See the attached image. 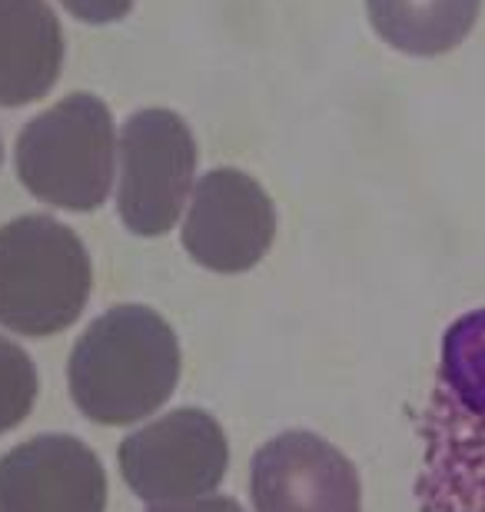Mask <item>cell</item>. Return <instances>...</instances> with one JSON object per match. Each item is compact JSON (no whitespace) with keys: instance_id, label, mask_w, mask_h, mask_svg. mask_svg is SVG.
Returning a JSON list of instances; mask_svg holds the SVG:
<instances>
[{"instance_id":"cell-1","label":"cell","mask_w":485,"mask_h":512,"mask_svg":"<svg viewBox=\"0 0 485 512\" xmlns=\"http://www.w3.org/2000/svg\"><path fill=\"white\" fill-rule=\"evenodd\" d=\"M67 380L77 409L100 426H130L147 419L177 389V333L150 306H113L77 340Z\"/></svg>"},{"instance_id":"cell-2","label":"cell","mask_w":485,"mask_h":512,"mask_svg":"<svg viewBox=\"0 0 485 512\" xmlns=\"http://www.w3.org/2000/svg\"><path fill=\"white\" fill-rule=\"evenodd\" d=\"M94 266L84 240L44 213L0 227V326L54 336L77 323L90 300Z\"/></svg>"},{"instance_id":"cell-3","label":"cell","mask_w":485,"mask_h":512,"mask_svg":"<svg viewBox=\"0 0 485 512\" xmlns=\"http://www.w3.org/2000/svg\"><path fill=\"white\" fill-rule=\"evenodd\" d=\"M113 114L94 94H70L17 137V177L57 210L103 207L113 183Z\"/></svg>"},{"instance_id":"cell-4","label":"cell","mask_w":485,"mask_h":512,"mask_svg":"<svg viewBox=\"0 0 485 512\" xmlns=\"http://www.w3.org/2000/svg\"><path fill=\"white\" fill-rule=\"evenodd\" d=\"M117 210L137 237H163L180 220L196 177V140L180 114L150 107L120 133Z\"/></svg>"},{"instance_id":"cell-5","label":"cell","mask_w":485,"mask_h":512,"mask_svg":"<svg viewBox=\"0 0 485 512\" xmlns=\"http://www.w3.org/2000/svg\"><path fill=\"white\" fill-rule=\"evenodd\" d=\"M120 473L143 503L210 496L230 466L226 433L206 409H173L120 443Z\"/></svg>"},{"instance_id":"cell-6","label":"cell","mask_w":485,"mask_h":512,"mask_svg":"<svg viewBox=\"0 0 485 512\" xmlns=\"http://www.w3.org/2000/svg\"><path fill=\"white\" fill-rule=\"evenodd\" d=\"M276 237V210L250 173L220 167L200 177L183 223V247L213 273H246Z\"/></svg>"},{"instance_id":"cell-7","label":"cell","mask_w":485,"mask_h":512,"mask_svg":"<svg viewBox=\"0 0 485 512\" xmlns=\"http://www.w3.org/2000/svg\"><path fill=\"white\" fill-rule=\"evenodd\" d=\"M256 512H359L363 486L349 459L323 436L290 429L253 456Z\"/></svg>"},{"instance_id":"cell-8","label":"cell","mask_w":485,"mask_h":512,"mask_svg":"<svg viewBox=\"0 0 485 512\" xmlns=\"http://www.w3.org/2000/svg\"><path fill=\"white\" fill-rule=\"evenodd\" d=\"M107 473L77 436H34L0 456V512H103Z\"/></svg>"},{"instance_id":"cell-9","label":"cell","mask_w":485,"mask_h":512,"mask_svg":"<svg viewBox=\"0 0 485 512\" xmlns=\"http://www.w3.org/2000/svg\"><path fill=\"white\" fill-rule=\"evenodd\" d=\"M422 512H485V413H462L429 396L419 416Z\"/></svg>"},{"instance_id":"cell-10","label":"cell","mask_w":485,"mask_h":512,"mask_svg":"<svg viewBox=\"0 0 485 512\" xmlns=\"http://www.w3.org/2000/svg\"><path fill=\"white\" fill-rule=\"evenodd\" d=\"M64 67V30L47 0H0V107L34 104Z\"/></svg>"},{"instance_id":"cell-11","label":"cell","mask_w":485,"mask_h":512,"mask_svg":"<svg viewBox=\"0 0 485 512\" xmlns=\"http://www.w3.org/2000/svg\"><path fill=\"white\" fill-rule=\"evenodd\" d=\"M369 24L392 50L439 57L472 34L482 0H366Z\"/></svg>"},{"instance_id":"cell-12","label":"cell","mask_w":485,"mask_h":512,"mask_svg":"<svg viewBox=\"0 0 485 512\" xmlns=\"http://www.w3.org/2000/svg\"><path fill=\"white\" fill-rule=\"evenodd\" d=\"M429 396L462 413H485V306L462 313L442 336Z\"/></svg>"},{"instance_id":"cell-13","label":"cell","mask_w":485,"mask_h":512,"mask_svg":"<svg viewBox=\"0 0 485 512\" xmlns=\"http://www.w3.org/2000/svg\"><path fill=\"white\" fill-rule=\"evenodd\" d=\"M37 399V370L34 360L0 336V433H10L27 419Z\"/></svg>"},{"instance_id":"cell-14","label":"cell","mask_w":485,"mask_h":512,"mask_svg":"<svg viewBox=\"0 0 485 512\" xmlns=\"http://www.w3.org/2000/svg\"><path fill=\"white\" fill-rule=\"evenodd\" d=\"M84 24H113L130 14L133 0H60Z\"/></svg>"},{"instance_id":"cell-15","label":"cell","mask_w":485,"mask_h":512,"mask_svg":"<svg viewBox=\"0 0 485 512\" xmlns=\"http://www.w3.org/2000/svg\"><path fill=\"white\" fill-rule=\"evenodd\" d=\"M147 512H243V506L226 496H200V499H187V503L150 506Z\"/></svg>"},{"instance_id":"cell-16","label":"cell","mask_w":485,"mask_h":512,"mask_svg":"<svg viewBox=\"0 0 485 512\" xmlns=\"http://www.w3.org/2000/svg\"><path fill=\"white\" fill-rule=\"evenodd\" d=\"M0 160H4V147H0Z\"/></svg>"}]
</instances>
